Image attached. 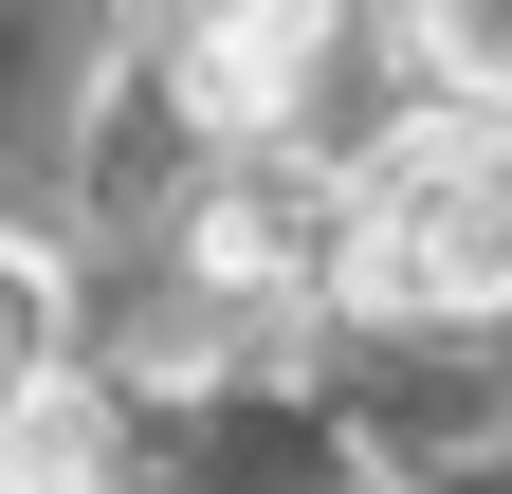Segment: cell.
Returning <instances> with one entry per match:
<instances>
[{"label":"cell","mask_w":512,"mask_h":494,"mask_svg":"<svg viewBox=\"0 0 512 494\" xmlns=\"http://www.w3.org/2000/svg\"><path fill=\"white\" fill-rule=\"evenodd\" d=\"M183 257H202L220 293H311V275H330V183L275 165V147H238L202 183V220H183Z\"/></svg>","instance_id":"3957f363"},{"label":"cell","mask_w":512,"mask_h":494,"mask_svg":"<svg viewBox=\"0 0 512 494\" xmlns=\"http://www.w3.org/2000/svg\"><path fill=\"white\" fill-rule=\"evenodd\" d=\"M403 37H421V74L458 92L476 129L512 110V0H403Z\"/></svg>","instance_id":"277c9868"},{"label":"cell","mask_w":512,"mask_h":494,"mask_svg":"<svg viewBox=\"0 0 512 494\" xmlns=\"http://www.w3.org/2000/svg\"><path fill=\"white\" fill-rule=\"evenodd\" d=\"M37 403H55V275L0 238V440H19Z\"/></svg>","instance_id":"5b68a950"},{"label":"cell","mask_w":512,"mask_h":494,"mask_svg":"<svg viewBox=\"0 0 512 494\" xmlns=\"http://www.w3.org/2000/svg\"><path fill=\"white\" fill-rule=\"evenodd\" d=\"M330 74V0H165V92L220 147H275Z\"/></svg>","instance_id":"7a4b0ae2"},{"label":"cell","mask_w":512,"mask_h":494,"mask_svg":"<svg viewBox=\"0 0 512 494\" xmlns=\"http://www.w3.org/2000/svg\"><path fill=\"white\" fill-rule=\"evenodd\" d=\"M330 293L384 330H494L512 312V129H403L330 183Z\"/></svg>","instance_id":"6da1fadb"}]
</instances>
